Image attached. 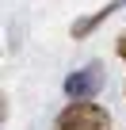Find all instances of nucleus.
Instances as JSON below:
<instances>
[{
	"mask_svg": "<svg viewBox=\"0 0 126 130\" xmlns=\"http://www.w3.org/2000/svg\"><path fill=\"white\" fill-rule=\"evenodd\" d=\"M53 130H111V115L96 100H77L57 115Z\"/></svg>",
	"mask_w": 126,
	"mask_h": 130,
	"instance_id": "nucleus-1",
	"label": "nucleus"
},
{
	"mask_svg": "<svg viewBox=\"0 0 126 130\" xmlns=\"http://www.w3.org/2000/svg\"><path fill=\"white\" fill-rule=\"evenodd\" d=\"M61 88H65L69 103H77V100H96V96H99V88H103V65H99V61H88L84 69L69 73Z\"/></svg>",
	"mask_w": 126,
	"mask_h": 130,
	"instance_id": "nucleus-2",
	"label": "nucleus"
},
{
	"mask_svg": "<svg viewBox=\"0 0 126 130\" xmlns=\"http://www.w3.org/2000/svg\"><path fill=\"white\" fill-rule=\"evenodd\" d=\"M118 4H122V0H115V4H107V8L92 12L88 19H77V23H73V38H88V35H92V31H96V27L107 19V15H115V12H118Z\"/></svg>",
	"mask_w": 126,
	"mask_h": 130,
	"instance_id": "nucleus-3",
	"label": "nucleus"
},
{
	"mask_svg": "<svg viewBox=\"0 0 126 130\" xmlns=\"http://www.w3.org/2000/svg\"><path fill=\"white\" fill-rule=\"evenodd\" d=\"M115 54H118V57H122V61H126V31H122V35H118V38H115Z\"/></svg>",
	"mask_w": 126,
	"mask_h": 130,
	"instance_id": "nucleus-4",
	"label": "nucleus"
},
{
	"mask_svg": "<svg viewBox=\"0 0 126 130\" xmlns=\"http://www.w3.org/2000/svg\"><path fill=\"white\" fill-rule=\"evenodd\" d=\"M122 92H126V84H122Z\"/></svg>",
	"mask_w": 126,
	"mask_h": 130,
	"instance_id": "nucleus-5",
	"label": "nucleus"
},
{
	"mask_svg": "<svg viewBox=\"0 0 126 130\" xmlns=\"http://www.w3.org/2000/svg\"><path fill=\"white\" fill-rule=\"evenodd\" d=\"M122 4H126V0H122Z\"/></svg>",
	"mask_w": 126,
	"mask_h": 130,
	"instance_id": "nucleus-6",
	"label": "nucleus"
}]
</instances>
